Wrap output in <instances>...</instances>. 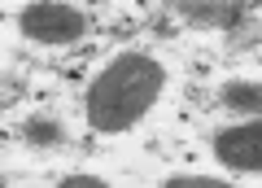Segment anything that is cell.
Listing matches in <instances>:
<instances>
[{"instance_id": "6da1fadb", "label": "cell", "mask_w": 262, "mask_h": 188, "mask_svg": "<svg viewBox=\"0 0 262 188\" xmlns=\"http://www.w3.org/2000/svg\"><path fill=\"white\" fill-rule=\"evenodd\" d=\"M166 70L144 53H122L88 88V122L96 132H127L162 96Z\"/></svg>"}, {"instance_id": "7a4b0ae2", "label": "cell", "mask_w": 262, "mask_h": 188, "mask_svg": "<svg viewBox=\"0 0 262 188\" xmlns=\"http://www.w3.org/2000/svg\"><path fill=\"white\" fill-rule=\"evenodd\" d=\"M22 31L39 44H75L88 31V13L75 9V5H27Z\"/></svg>"}, {"instance_id": "3957f363", "label": "cell", "mask_w": 262, "mask_h": 188, "mask_svg": "<svg viewBox=\"0 0 262 188\" xmlns=\"http://www.w3.org/2000/svg\"><path fill=\"white\" fill-rule=\"evenodd\" d=\"M214 153H219V162L232 166V171H262V118L219 132L214 136Z\"/></svg>"}, {"instance_id": "277c9868", "label": "cell", "mask_w": 262, "mask_h": 188, "mask_svg": "<svg viewBox=\"0 0 262 188\" xmlns=\"http://www.w3.org/2000/svg\"><path fill=\"white\" fill-rule=\"evenodd\" d=\"M223 105L236 114H262V83H227Z\"/></svg>"}, {"instance_id": "5b68a950", "label": "cell", "mask_w": 262, "mask_h": 188, "mask_svg": "<svg viewBox=\"0 0 262 188\" xmlns=\"http://www.w3.org/2000/svg\"><path fill=\"white\" fill-rule=\"evenodd\" d=\"M245 9H249V5H179V13H188L192 22H214V27L236 22Z\"/></svg>"}, {"instance_id": "8992f818", "label": "cell", "mask_w": 262, "mask_h": 188, "mask_svg": "<svg viewBox=\"0 0 262 188\" xmlns=\"http://www.w3.org/2000/svg\"><path fill=\"white\" fill-rule=\"evenodd\" d=\"M166 188H232V184H223V179H210V175H175Z\"/></svg>"}, {"instance_id": "52a82bcc", "label": "cell", "mask_w": 262, "mask_h": 188, "mask_svg": "<svg viewBox=\"0 0 262 188\" xmlns=\"http://www.w3.org/2000/svg\"><path fill=\"white\" fill-rule=\"evenodd\" d=\"M61 188H110V184H101L92 175H70V179H61Z\"/></svg>"}, {"instance_id": "ba28073f", "label": "cell", "mask_w": 262, "mask_h": 188, "mask_svg": "<svg viewBox=\"0 0 262 188\" xmlns=\"http://www.w3.org/2000/svg\"><path fill=\"white\" fill-rule=\"evenodd\" d=\"M31 140H57V127H44V122H31Z\"/></svg>"}]
</instances>
